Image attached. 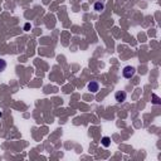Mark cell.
<instances>
[{
    "mask_svg": "<svg viewBox=\"0 0 161 161\" xmlns=\"http://www.w3.org/2000/svg\"><path fill=\"white\" fill-rule=\"evenodd\" d=\"M29 28H30V24H25V27H24V29H25V30H28Z\"/></svg>",
    "mask_w": 161,
    "mask_h": 161,
    "instance_id": "cell-8",
    "label": "cell"
},
{
    "mask_svg": "<svg viewBox=\"0 0 161 161\" xmlns=\"http://www.w3.org/2000/svg\"><path fill=\"white\" fill-rule=\"evenodd\" d=\"M152 98H153V103L155 105H158L160 102H158V98H157V96L156 95H152Z\"/></svg>",
    "mask_w": 161,
    "mask_h": 161,
    "instance_id": "cell-7",
    "label": "cell"
},
{
    "mask_svg": "<svg viewBox=\"0 0 161 161\" xmlns=\"http://www.w3.org/2000/svg\"><path fill=\"white\" fill-rule=\"evenodd\" d=\"M126 98H127V93H126L125 91H117V92L115 93V100H116L118 103L125 102Z\"/></svg>",
    "mask_w": 161,
    "mask_h": 161,
    "instance_id": "cell-2",
    "label": "cell"
},
{
    "mask_svg": "<svg viewBox=\"0 0 161 161\" xmlns=\"http://www.w3.org/2000/svg\"><path fill=\"white\" fill-rule=\"evenodd\" d=\"M136 73V68L132 67V65H126L122 70V75L126 78V79H131Z\"/></svg>",
    "mask_w": 161,
    "mask_h": 161,
    "instance_id": "cell-1",
    "label": "cell"
},
{
    "mask_svg": "<svg viewBox=\"0 0 161 161\" xmlns=\"http://www.w3.org/2000/svg\"><path fill=\"white\" fill-rule=\"evenodd\" d=\"M5 68H7V60L0 58V72H4Z\"/></svg>",
    "mask_w": 161,
    "mask_h": 161,
    "instance_id": "cell-6",
    "label": "cell"
},
{
    "mask_svg": "<svg viewBox=\"0 0 161 161\" xmlns=\"http://www.w3.org/2000/svg\"><path fill=\"white\" fill-rule=\"evenodd\" d=\"M87 88H88V91H91L92 93H97V92L100 91V85H98L97 80H91V82L87 85Z\"/></svg>",
    "mask_w": 161,
    "mask_h": 161,
    "instance_id": "cell-3",
    "label": "cell"
},
{
    "mask_svg": "<svg viewBox=\"0 0 161 161\" xmlns=\"http://www.w3.org/2000/svg\"><path fill=\"white\" fill-rule=\"evenodd\" d=\"M93 9H95L96 12H103V10H105V4L101 3V2H96L95 5H93Z\"/></svg>",
    "mask_w": 161,
    "mask_h": 161,
    "instance_id": "cell-4",
    "label": "cell"
},
{
    "mask_svg": "<svg viewBox=\"0 0 161 161\" xmlns=\"http://www.w3.org/2000/svg\"><path fill=\"white\" fill-rule=\"evenodd\" d=\"M101 143H102V146H105V147H110V146H111V138H110L108 136H105V137H102Z\"/></svg>",
    "mask_w": 161,
    "mask_h": 161,
    "instance_id": "cell-5",
    "label": "cell"
},
{
    "mask_svg": "<svg viewBox=\"0 0 161 161\" xmlns=\"http://www.w3.org/2000/svg\"><path fill=\"white\" fill-rule=\"evenodd\" d=\"M2 117H3V113H2V112H0V118H2Z\"/></svg>",
    "mask_w": 161,
    "mask_h": 161,
    "instance_id": "cell-9",
    "label": "cell"
}]
</instances>
